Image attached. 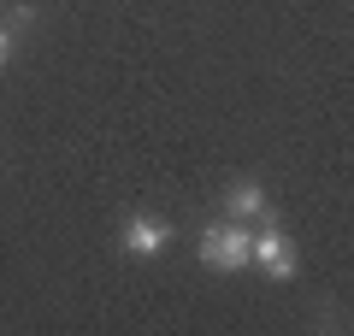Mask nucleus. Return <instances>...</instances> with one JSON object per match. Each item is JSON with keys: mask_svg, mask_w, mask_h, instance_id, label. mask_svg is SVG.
<instances>
[{"mask_svg": "<svg viewBox=\"0 0 354 336\" xmlns=\"http://www.w3.org/2000/svg\"><path fill=\"white\" fill-rule=\"evenodd\" d=\"M201 265H213V272H242V265H248V224L230 218V224L201 230Z\"/></svg>", "mask_w": 354, "mask_h": 336, "instance_id": "obj_1", "label": "nucleus"}, {"mask_svg": "<svg viewBox=\"0 0 354 336\" xmlns=\"http://www.w3.org/2000/svg\"><path fill=\"white\" fill-rule=\"evenodd\" d=\"M248 260L260 265L266 277H295V254H290V242H283V230L278 224H260V236H248Z\"/></svg>", "mask_w": 354, "mask_h": 336, "instance_id": "obj_2", "label": "nucleus"}, {"mask_svg": "<svg viewBox=\"0 0 354 336\" xmlns=\"http://www.w3.org/2000/svg\"><path fill=\"white\" fill-rule=\"evenodd\" d=\"M165 242H171V224H165V218H130L124 224V254H136V260L160 254Z\"/></svg>", "mask_w": 354, "mask_h": 336, "instance_id": "obj_3", "label": "nucleus"}, {"mask_svg": "<svg viewBox=\"0 0 354 336\" xmlns=\"http://www.w3.org/2000/svg\"><path fill=\"white\" fill-rule=\"evenodd\" d=\"M225 212L230 218H266V189L260 183H236L230 200H225Z\"/></svg>", "mask_w": 354, "mask_h": 336, "instance_id": "obj_4", "label": "nucleus"}, {"mask_svg": "<svg viewBox=\"0 0 354 336\" xmlns=\"http://www.w3.org/2000/svg\"><path fill=\"white\" fill-rule=\"evenodd\" d=\"M6 59H12V30L0 24V65H6Z\"/></svg>", "mask_w": 354, "mask_h": 336, "instance_id": "obj_5", "label": "nucleus"}]
</instances>
